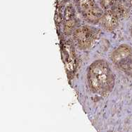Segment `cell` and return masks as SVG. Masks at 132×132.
<instances>
[{"label":"cell","mask_w":132,"mask_h":132,"mask_svg":"<svg viewBox=\"0 0 132 132\" xmlns=\"http://www.w3.org/2000/svg\"><path fill=\"white\" fill-rule=\"evenodd\" d=\"M90 88L99 94H107L112 89L114 78L108 64L98 60L92 64L88 71Z\"/></svg>","instance_id":"obj_1"},{"label":"cell","mask_w":132,"mask_h":132,"mask_svg":"<svg viewBox=\"0 0 132 132\" xmlns=\"http://www.w3.org/2000/svg\"><path fill=\"white\" fill-rule=\"evenodd\" d=\"M74 37L78 46L81 49L89 47L94 40V34L92 31L86 26H82L77 29Z\"/></svg>","instance_id":"obj_2"},{"label":"cell","mask_w":132,"mask_h":132,"mask_svg":"<svg viewBox=\"0 0 132 132\" xmlns=\"http://www.w3.org/2000/svg\"><path fill=\"white\" fill-rule=\"evenodd\" d=\"M118 16L113 10L108 11V12L102 17V23L105 28L111 31L113 30L118 23Z\"/></svg>","instance_id":"obj_3"},{"label":"cell","mask_w":132,"mask_h":132,"mask_svg":"<svg viewBox=\"0 0 132 132\" xmlns=\"http://www.w3.org/2000/svg\"><path fill=\"white\" fill-rule=\"evenodd\" d=\"M131 55V50L129 47L127 45H122L113 52V53L112 54V59L113 61L117 64L123 59L127 58Z\"/></svg>","instance_id":"obj_4"},{"label":"cell","mask_w":132,"mask_h":132,"mask_svg":"<svg viewBox=\"0 0 132 132\" xmlns=\"http://www.w3.org/2000/svg\"><path fill=\"white\" fill-rule=\"evenodd\" d=\"M83 14L86 20L92 23L98 21L102 16L101 11L96 6L84 8Z\"/></svg>","instance_id":"obj_5"},{"label":"cell","mask_w":132,"mask_h":132,"mask_svg":"<svg viewBox=\"0 0 132 132\" xmlns=\"http://www.w3.org/2000/svg\"><path fill=\"white\" fill-rule=\"evenodd\" d=\"M119 66L124 70L125 72L132 75V57L131 55L128 57L127 58L123 59L119 63L117 64Z\"/></svg>","instance_id":"obj_6"},{"label":"cell","mask_w":132,"mask_h":132,"mask_svg":"<svg viewBox=\"0 0 132 132\" xmlns=\"http://www.w3.org/2000/svg\"><path fill=\"white\" fill-rule=\"evenodd\" d=\"M118 0H101V6L104 9L108 11L111 10L113 6H114Z\"/></svg>","instance_id":"obj_7"},{"label":"cell","mask_w":132,"mask_h":132,"mask_svg":"<svg viewBox=\"0 0 132 132\" xmlns=\"http://www.w3.org/2000/svg\"><path fill=\"white\" fill-rule=\"evenodd\" d=\"M75 25V20H74L69 19V20H66L65 24V33H71L72 31L73 30Z\"/></svg>","instance_id":"obj_8"}]
</instances>
